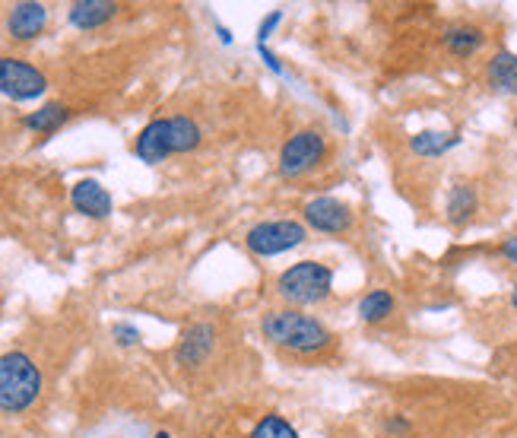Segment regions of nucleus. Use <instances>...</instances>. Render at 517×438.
I'll use <instances>...</instances> for the list:
<instances>
[{
  "instance_id": "2",
  "label": "nucleus",
  "mask_w": 517,
  "mask_h": 438,
  "mask_svg": "<svg viewBox=\"0 0 517 438\" xmlns=\"http://www.w3.org/2000/svg\"><path fill=\"white\" fill-rule=\"evenodd\" d=\"M200 146V124L188 115H172V118H156L137 134L134 153L156 166L172 153H191Z\"/></svg>"
},
{
  "instance_id": "13",
  "label": "nucleus",
  "mask_w": 517,
  "mask_h": 438,
  "mask_svg": "<svg viewBox=\"0 0 517 438\" xmlns=\"http://www.w3.org/2000/svg\"><path fill=\"white\" fill-rule=\"evenodd\" d=\"M486 80L495 93L517 96V54L514 51H498L486 67Z\"/></svg>"
},
{
  "instance_id": "26",
  "label": "nucleus",
  "mask_w": 517,
  "mask_h": 438,
  "mask_svg": "<svg viewBox=\"0 0 517 438\" xmlns=\"http://www.w3.org/2000/svg\"><path fill=\"white\" fill-rule=\"evenodd\" d=\"M514 124H517V121H514Z\"/></svg>"
},
{
  "instance_id": "7",
  "label": "nucleus",
  "mask_w": 517,
  "mask_h": 438,
  "mask_svg": "<svg viewBox=\"0 0 517 438\" xmlns=\"http://www.w3.org/2000/svg\"><path fill=\"white\" fill-rule=\"evenodd\" d=\"M48 80L39 67H32L29 61L20 58H0V93L16 99V102H29L45 96Z\"/></svg>"
},
{
  "instance_id": "21",
  "label": "nucleus",
  "mask_w": 517,
  "mask_h": 438,
  "mask_svg": "<svg viewBox=\"0 0 517 438\" xmlns=\"http://www.w3.org/2000/svg\"><path fill=\"white\" fill-rule=\"evenodd\" d=\"M387 432H391V435H406V432H410V419H403V416H391V419H387Z\"/></svg>"
},
{
  "instance_id": "6",
  "label": "nucleus",
  "mask_w": 517,
  "mask_h": 438,
  "mask_svg": "<svg viewBox=\"0 0 517 438\" xmlns=\"http://www.w3.org/2000/svg\"><path fill=\"white\" fill-rule=\"evenodd\" d=\"M327 156V140L321 131H299L292 134L283 150H280V162H276V169H280L283 178H302L308 175L311 169H318Z\"/></svg>"
},
{
  "instance_id": "5",
  "label": "nucleus",
  "mask_w": 517,
  "mask_h": 438,
  "mask_svg": "<svg viewBox=\"0 0 517 438\" xmlns=\"http://www.w3.org/2000/svg\"><path fill=\"white\" fill-rule=\"evenodd\" d=\"M305 239H308V226L299 223V219H267V223H257L248 229L245 245L257 258H276V254L305 245Z\"/></svg>"
},
{
  "instance_id": "20",
  "label": "nucleus",
  "mask_w": 517,
  "mask_h": 438,
  "mask_svg": "<svg viewBox=\"0 0 517 438\" xmlns=\"http://www.w3.org/2000/svg\"><path fill=\"white\" fill-rule=\"evenodd\" d=\"M115 340L121 346H134L140 340V331H137V327H131V324H115Z\"/></svg>"
},
{
  "instance_id": "3",
  "label": "nucleus",
  "mask_w": 517,
  "mask_h": 438,
  "mask_svg": "<svg viewBox=\"0 0 517 438\" xmlns=\"http://www.w3.org/2000/svg\"><path fill=\"white\" fill-rule=\"evenodd\" d=\"M42 394V372L32 356L13 350L0 356V410L23 413Z\"/></svg>"
},
{
  "instance_id": "14",
  "label": "nucleus",
  "mask_w": 517,
  "mask_h": 438,
  "mask_svg": "<svg viewBox=\"0 0 517 438\" xmlns=\"http://www.w3.org/2000/svg\"><path fill=\"white\" fill-rule=\"evenodd\" d=\"M445 45L451 54H457V58H470V54H476L486 45V32L470 23H457V26L445 29Z\"/></svg>"
},
{
  "instance_id": "17",
  "label": "nucleus",
  "mask_w": 517,
  "mask_h": 438,
  "mask_svg": "<svg viewBox=\"0 0 517 438\" xmlns=\"http://www.w3.org/2000/svg\"><path fill=\"white\" fill-rule=\"evenodd\" d=\"M476 207H479L476 191H473L470 185H457V188H451V194H448V207H445V213H448V219H451L454 226H460V223H467V219H473Z\"/></svg>"
},
{
  "instance_id": "11",
  "label": "nucleus",
  "mask_w": 517,
  "mask_h": 438,
  "mask_svg": "<svg viewBox=\"0 0 517 438\" xmlns=\"http://www.w3.org/2000/svg\"><path fill=\"white\" fill-rule=\"evenodd\" d=\"M70 200H73V207H77L83 216H92V219H105V216H112V194H108L99 181H92V178H83L73 185L70 191Z\"/></svg>"
},
{
  "instance_id": "12",
  "label": "nucleus",
  "mask_w": 517,
  "mask_h": 438,
  "mask_svg": "<svg viewBox=\"0 0 517 438\" xmlns=\"http://www.w3.org/2000/svg\"><path fill=\"white\" fill-rule=\"evenodd\" d=\"M115 13L118 4H112V0H77V4H70L67 16L77 29H99L108 20H115Z\"/></svg>"
},
{
  "instance_id": "22",
  "label": "nucleus",
  "mask_w": 517,
  "mask_h": 438,
  "mask_svg": "<svg viewBox=\"0 0 517 438\" xmlns=\"http://www.w3.org/2000/svg\"><path fill=\"white\" fill-rule=\"evenodd\" d=\"M280 20H283V13L276 10L273 16H267V20L261 23V32H257V39H261V45H264V39H267V35H270V32L276 29V23H280Z\"/></svg>"
},
{
  "instance_id": "8",
  "label": "nucleus",
  "mask_w": 517,
  "mask_h": 438,
  "mask_svg": "<svg viewBox=\"0 0 517 438\" xmlns=\"http://www.w3.org/2000/svg\"><path fill=\"white\" fill-rule=\"evenodd\" d=\"M302 216H305V226H311L315 232H324V235H343V232L353 229V223H356L353 207L343 204V200H337V197L308 200Z\"/></svg>"
},
{
  "instance_id": "16",
  "label": "nucleus",
  "mask_w": 517,
  "mask_h": 438,
  "mask_svg": "<svg viewBox=\"0 0 517 438\" xmlns=\"http://www.w3.org/2000/svg\"><path fill=\"white\" fill-rule=\"evenodd\" d=\"M394 305L397 302L387 289H372V292H365L362 302H359V318L368 321V324H378V321L394 315Z\"/></svg>"
},
{
  "instance_id": "25",
  "label": "nucleus",
  "mask_w": 517,
  "mask_h": 438,
  "mask_svg": "<svg viewBox=\"0 0 517 438\" xmlns=\"http://www.w3.org/2000/svg\"><path fill=\"white\" fill-rule=\"evenodd\" d=\"M153 438H172V435H169V432H156Z\"/></svg>"
},
{
  "instance_id": "24",
  "label": "nucleus",
  "mask_w": 517,
  "mask_h": 438,
  "mask_svg": "<svg viewBox=\"0 0 517 438\" xmlns=\"http://www.w3.org/2000/svg\"><path fill=\"white\" fill-rule=\"evenodd\" d=\"M511 305L517 308V283H514V289H511Z\"/></svg>"
},
{
  "instance_id": "19",
  "label": "nucleus",
  "mask_w": 517,
  "mask_h": 438,
  "mask_svg": "<svg viewBox=\"0 0 517 438\" xmlns=\"http://www.w3.org/2000/svg\"><path fill=\"white\" fill-rule=\"evenodd\" d=\"M248 438H299V432H295L280 413H267L261 416V423L251 429Z\"/></svg>"
},
{
  "instance_id": "1",
  "label": "nucleus",
  "mask_w": 517,
  "mask_h": 438,
  "mask_svg": "<svg viewBox=\"0 0 517 438\" xmlns=\"http://www.w3.org/2000/svg\"><path fill=\"white\" fill-rule=\"evenodd\" d=\"M261 331L273 346H283V350L299 353V356H315L334 343L330 327L318 318L299 312V308H270L261 318Z\"/></svg>"
},
{
  "instance_id": "18",
  "label": "nucleus",
  "mask_w": 517,
  "mask_h": 438,
  "mask_svg": "<svg viewBox=\"0 0 517 438\" xmlns=\"http://www.w3.org/2000/svg\"><path fill=\"white\" fill-rule=\"evenodd\" d=\"M457 143H460V134H454V131L451 134L448 131H422L410 140L413 153H419V156H441Z\"/></svg>"
},
{
  "instance_id": "9",
  "label": "nucleus",
  "mask_w": 517,
  "mask_h": 438,
  "mask_svg": "<svg viewBox=\"0 0 517 438\" xmlns=\"http://www.w3.org/2000/svg\"><path fill=\"white\" fill-rule=\"evenodd\" d=\"M213 346H216V327L207 324V321H200V324H194V327L184 331L178 350H175V362L184 365V369H194V365H203L210 359Z\"/></svg>"
},
{
  "instance_id": "10",
  "label": "nucleus",
  "mask_w": 517,
  "mask_h": 438,
  "mask_svg": "<svg viewBox=\"0 0 517 438\" xmlns=\"http://www.w3.org/2000/svg\"><path fill=\"white\" fill-rule=\"evenodd\" d=\"M48 26V7L35 4V0H23V4H13L7 16V32L16 42H32L35 35H42Z\"/></svg>"
},
{
  "instance_id": "23",
  "label": "nucleus",
  "mask_w": 517,
  "mask_h": 438,
  "mask_svg": "<svg viewBox=\"0 0 517 438\" xmlns=\"http://www.w3.org/2000/svg\"><path fill=\"white\" fill-rule=\"evenodd\" d=\"M502 254H505L511 264H517V235H511V239L502 245Z\"/></svg>"
},
{
  "instance_id": "15",
  "label": "nucleus",
  "mask_w": 517,
  "mask_h": 438,
  "mask_svg": "<svg viewBox=\"0 0 517 438\" xmlns=\"http://www.w3.org/2000/svg\"><path fill=\"white\" fill-rule=\"evenodd\" d=\"M70 118V108L61 105V102H48L42 105L39 112H32L26 115V127L35 134H54V131H61V124Z\"/></svg>"
},
{
  "instance_id": "4",
  "label": "nucleus",
  "mask_w": 517,
  "mask_h": 438,
  "mask_svg": "<svg viewBox=\"0 0 517 438\" xmlns=\"http://www.w3.org/2000/svg\"><path fill=\"white\" fill-rule=\"evenodd\" d=\"M330 289H334V270L321 261H299L283 270L280 280H276V296L289 308L321 305L330 299Z\"/></svg>"
}]
</instances>
